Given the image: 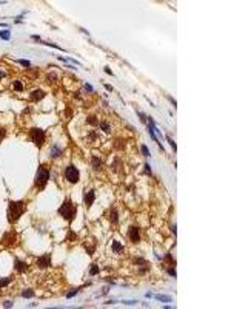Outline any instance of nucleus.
I'll list each match as a JSON object with an SVG mask.
<instances>
[{"label":"nucleus","instance_id":"37","mask_svg":"<svg viewBox=\"0 0 231 309\" xmlns=\"http://www.w3.org/2000/svg\"><path fill=\"white\" fill-rule=\"evenodd\" d=\"M46 79H48V82H50V81H51V82H54V81H56V79H57V76H56V74H52V73H51V74H48V77H46Z\"/></svg>","mask_w":231,"mask_h":309},{"label":"nucleus","instance_id":"43","mask_svg":"<svg viewBox=\"0 0 231 309\" xmlns=\"http://www.w3.org/2000/svg\"><path fill=\"white\" fill-rule=\"evenodd\" d=\"M168 99H169V101H171V102H173V107H177V105H176V101H174V99H173L171 96H168Z\"/></svg>","mask_w":231,"mask_h":309},{"label":"nucleus","instance_id":"44","mask_svg":"<svg viewBox=\"0 0 231 309\" xmlns=\"http://www.w3.org/2000/svg\"><path fill=\"white\" fill-rule=\"evenodd\" d=\"M31 37H32V39H34V40H37V42H40V37H39V36H36V34H34V36H31Z\"/></svg>","mask_w":231,"mask_h":309},{"label":"nucleus","instance_id":"15","mask_svg":"<svg viewBox=\"0 0 231 309\" xmlns=\"http://www.w3.org/2000/svg\"><path fill=\"white\" fill-rule=\"evenodd\" d=\"M111 250L114 254H122L123 252V244L120 241H117V240H114V241L111 243Z\"/></svg>","mask_w":231,"mask_h":309},{"label":"nucleus","instance_id":"14","mask_svg":"<svg viewBox=\"0 0 231 309\" xmlns=\"http://www.w3.org/2000/svg\"><path fill=\"white\" fill-rule=\"evenodd\" d=\"M62 147H59L57 144H54V145L51 147V150H50V158H52V159H56V158H59V156H62Z\"/></svg>","mask_w":231,"mask_h":309},{"label":"nucleus","instance_id":"41","mask_svg":"<svg viewBox=\"0 0 231 309\" xmlns=\"http://www.w3.org/2000/svg\"><path fill=\"white\" fill-rule=\"evenodd\" d=\"M114 303H116V300H113V298L108 300V301H105V304H114Z\"/></svg>","mask_w":231,"mask_h":309},{"label":"nucleus","instance_id":"32","mask_svg":"<svg viewBox=\"0 0 231 309\" xmlns=\"http://www.w3.org/2000/svg\"><path fill=\"white\" fill-rule=\"evenodd\" d=\"M137 114H139V117H140V122L146 124V114L143 113V111H140V110H137Z\"/></svg>","mask_w":231,"mask_h":309},{"label":"nucleus","instance_id":"17","mask_svg":"<svg viewBox=\"0 0 231 309\" xmlns=\"http://www.w3.org/2000/svg\"><path fill=\"white\" fill-rule=\"evenodd\" d=\"M14 280V277H3V278H0V288H6L11 281Z\"/></svg>","mask_w":231,"mask_h":309},{"label":"nucleus","instance_id":"38","mask_svg":"<svg viewBox=\"0 0 231 309\" xmlns=\"http://www.w3.org/2000/svg\"><path fill=\"white\" fill-rule=\"evenodd\" d=\"M143 167H145V173H148V175H151V166H150V164H148V162H146V164H145V166H143Z\"/></svg>","mask_w":231,"mask_h":309},{"label":"nucleus","instance_id":"3","mask_svg":"<svg viewBox=\"0 0 231 309\" xmlns=\"http://www.w3.org/2000/svg\"><path fill=\"white\" fill-rule=\"evenodd\" d=\"M50 176H51V170L48 169L46 166H40L37 169V173H36V179H34V184H36L37 189H45L46 182L50 181Z\"/></svg>","mask_w":231,"mask_h":309},{"label":"nucleus","instance_id":"39","mask_svg":"<svg viewBox=\"0 0 231 309\" xmlns=\"http://www.w3.org/2000/svg\"><path fill=\"white\" fill-rule=\"evenodd\" d=\"M105 88H107L108 91H113V90H114V88H113L111 85H109V83H105Z\"/></svg>","mask_w":231,"mask_h":309},{"label":"nucleus","instance_id":"26","mask_svg":"<svg viewBox=\"0 0 231 309\" xmlns=\"http://www.w3.org/2000/svg\"><path fill=\"white\" fill-rule=\"evenodd\" d=\"M43 45H46V47H51V48H54V49H60V51H65L62 47H59V45H56V43H52V42H42Z\"/></svg>","mask_w":231,"mask_h":309},{"label":"nucleus","instance_id":"11","mask_svg":"<svg viewBox=\"0 0 231 309\" xmlns=\"http://www.w3.org/2000/svg\"><path fill=\"white\" fill-rule=\"evenodd\" d=\"M45 96H46V93H45L43 90L37 88V90H32V91H31V94H29V99H31L32 102H39V101H42Z\"/></svg>","mask_w":231,"mask_h":309},{"label":"nucleus","instance_id":"30","mask_svg":"<svg viewBox=\"0 0 231 309\" xmlns=\"http://www.w3.org/2000/svg\"><path fill=\"white\" fill-rule=\"evenodd\" d=\"M17 62L20 63L22 67H26V68H29V67H31V62H29V60H25V59H19Z\"/></svg>","mask_w":231,"mask_h":309},{"label":"nucleus","instance_id":"25","mask_svg":"<svg viewBox=\"0 0 231 309\" xmlns=\"http://www.w3.org/2000/svg\"><path fill=\"white\" fill-rule=\"evenodd\" d=\"M79 291H80V288H75V289H71V291H69V292H68V294H66V295H65V297H66V298H68V300H69V298H73V297H74V295H77V294H79Z\"/></svg>","mask_w":231,"mask_h":309},{"label":"nucleus","instance_id":"1","mask_svg":"<svg viewBox=\"0 0 231 309\" xmlns=\"http://www.w3.org/2000/svg\"><path fill=\"white\" fill-rule=\"evenodd\" d=\"M57 213L60 216H62L65 221H68V223H73L74 218H75V213H77V206H75V203H73L71 201V198L68 196L65 198V201L62 203V206L59 207Z\"/></svg>","mask_w":231,"mask_h":309},{"label":"nucleus","instance_id":"35","mask_svg":"<svg viewBox=\"0 0 231 309\" xmlns=\"http://www.w3.org/2000/svg\"><path fill=\"white\" fill-rule=\"evenodd\" d=\"M83 88H85V91H88V93H93V91H94V88L89 85V83H85V85H83Z\"/></svg>","mask_w":231,"mask_h":309},{"label":"nucleus","instance_id":"7","mask_svg":"<svg viewBox=\"0 0 231 309\" xmlns=\"http://www.w3.org/2000/svg\"><path fill=\"white\" fill-rule=\"evenodd\" d=\"M16 240H17V234H16V232H13V230H9V232H6V234L2 236V244H3V246L11 247V246L16 244Z\"/></svg>","mask_w":231,"mask_h":309},{"label":"nucleus","instance_id":"45","mask_svg":"<svg viewBox=\"0 0 231 309\" xmlns=\"http://www.w3.org/2000/svg\"><path fill=\"white\" fill-rule=\"evenodd\" d=\"M171 230H173V234L176 235V224H173V226H171Z\"/></svg>","mask_w":231,"mask_h":309},{"label":"nucleus","instance_id":"8","mask_svg":"<svg viewBox=\"0 0 231 309\" xmlns=\"http://www.w3.org/2000/svg\"><path fill=\"white\" fill-rule=\"evenodd\" d=\"M36 263H37V266H39V269H48L51 266V254L40 255L36 260Z\"/></svg>","mask_w":231,"mask_h":309},{"label":"nucleus","instance_id":"40","mask_svg":"<svg viewBox=\"0 0 231 309\" xmlns=\"http://www.w3.org/2000/svg\"><path fill=\"white\" fill-rule=\"evenodd\" d=\"M105 73H107V74H111V76H113V71L109 70V67H105Z\"/></svg>","mask_w":231,"mask_h":309},{"label":"nucleus","instance_id":"16","mask_svg":"<svg viewBox=\"0 0 231 309\" xmlns=\"http://www.w3.org/2000/svg\"><path fill=\"white\" fill-rule=\"evenodd\" d=\"M156 300L159 301H163V303H169V301H173V297L169 295H162V294H157V295H153Z\"/></svg>","mask_w":231,"mask_h":309},{"label":"nucleus","instance_id":"24","mask_svg":"<svg viewBox=\"0 0 231 309\" xmlns=\"http://www.w3.org/2000/svg\"><path fill=\"white\" fill-rule=\"evenodd\" d=\"M77 238V235H75V232L73 230V229H69V230H68V235H66V241H73V240H75Z\"/></svg>","mask_w":231,"mask_h":309},{"label":"nucleus","instance_id":"19","mask_svg":"<svg viewBox=\"0 0 231 309\" xmlns=\"http://www.w3.org/2000/svg\"><path fill=\"white\" fill-rule=\"evenodd\" d=\"M86 124L96 127V125H99V119H97V116H88L86 117Z\"/></svg>","mask_w":231,"mask_h":309},{"label":"nucleus","instance_id":"20","mask_svg":"<svg viewBox=\"0 0 231 309\" xmlns=\"http://www.w3.org/2000/svg\"><path fill=\"white\" fill-rule=\"evenodd\" d=\"M99 125H100V128H102L105 133H111V125H109L108 122L102 121V122H99Z\"/></svg>","mask_w":231,"mask_h":309},{"label":"nucleus","instance_id":"22","mask_svg":"<svg viewBox=\"0 0 231 309\" xmlns=\"http://www.w3.org/2000/svg\"><path fill=\"white\" fill-rule=\"evenodd\" d=\"M100 272V268L97 264H91V268H89V275L91 277H94V275H97V274Z\"/></svg>","mask_w":231,"mask_h":309},{"label":"nucleus","instance_id":"29","mask_svg":"<svg viewBox=\"0 0 231 309\" xmlns=\"http://www.w3.org/2000/svg\"><path fill=\"white\" fill-rule=\"evenodd\" d=\"M166 272H168V275H171L173 278L177 277V272H176V269H174V266L173 268H166Z\"/></svg>","mask_w":231,"mask_h":309},{"label":"nucleus","instance_id":"10","mask_svg":"<svg viewBox=\"0 0 231 309\" xmlns=\"http://www.w3.org/2000/svg\"><path fill=\"white\" fill-rule=\"evenodd\" d=\"M28 263L26 261H22V260H19V258H16L14 260V269H16V272H19V274H23V272H26L28 270Z\"/></svg>","mask_w":231,"mask_h":309},{"label":"nucleus","instance_id":"34","mask_svg":"<svg viewBox=\"0 0 231 309\" xmlns=\"http://www.w3.org/2000/svg\"><path fill=\"white\" fill-rule=\"evenodd\" d=\"M5 136H6V130H5L3 127H0V142L5 139Z\"/></svg>","mask_w":231,"mask_h":309},{"label":"nucleus","instance_id":"5","mask_svg":"<svg viewBox=\"0 0 231 309\" xmlns=\"http://www.w3.org/2000/svg\"><path fill=\"white\" fill-rule=\"evenodd\" d=\"M65 179L71 184H77L79 179H80V172L79 169L74 166V164H69V166L65 169Z\"/></svg>","mask_w":231,"mask_h":309},{"label":"nucleus","instance_id":"21","mask_svg":"<svg viewBox=\"0 0 231 309\" xmlns=\"http://www.w3.org/2000/svg\"><path fill=\"white\" fill-rule=\"evenodd\" d=\"M34 295H36V292H34L32 289H25V291L22 292V297H23V298H32Z\"/></svg>","mask_w":231,"mask_h":309},{"label":"nucleus","instance_id":"12","mask_svg":"<svg viewBox=\"0 0 231 309\" xmlns=\"http://www.w3.org/2000/svg\"><path fill=\"white\" fill-rule=\"evenodd\" d=\"M91 166H93V169L96 170V172H99V170L103 169V162H102V159L99 158V156H96V155L91 156Z\"/></svg>","mask_w":231,"mask_h":309},{"label":"nucleus","instance_id":"13","mask_svg":"<svg viewBox=\"0 0 231 309\" xmlns=\"http://www.w3.org/2000/svg\"><path fill=\"white\" fill-rule=\"evenodd\" d=\"M108 220H109V223H111V224H117V223H119V212H117L116 207H111V209H109V212H108Z\"/></svg>","mask_w":231,"mask_h":309},{"label":"nucleus","instance_id":"9","mask_svg":"<svg viewBox=\"0 0 231 309\" xmlns=\"http://www.w3.org/2000/svg\"><path fill=\"white\" fill-rule=\"evenodd\" d=\"M94 200H96V190H88V192H85V196H83V203H85V206L86 207H91L93 206V203H94Z\"/></svg>","mask_w":231,"mask_h":309},{"label":"nucleus","instance_id":"4","mask_svg":"<svg viewBox=\"0 0 231 309\" xmlns=\"http://www.w3.org/2000/svg\"><path fill=\"white\" fill-rule=\"evenodd\" d=\"M29 139H31V142L34 144L36 147H43L45 144V139H46V135H45V130H42V128H37L34 127L29 130Z\"/></svg>","mask_w":231,"mask_h":309},{"label":"nucleus","instance_id":"6","mask_svg":"<svg viewBox=\"0 0 231 309\" xmlns=\"http://www.w3.org/2000/svg\"><path fill=\"white\" fill-rule=\"evenodd\" d=\"M128 238H130V241L132 244L140 243V229L137 226H130V229H128Z\"/></svg>","mask_w":231,"mask_h":309},{"label":"nucleus","instance_id":"23","mask_svg":"<svg viewBox=\"0 0 231 309\" xmlns=\"http://www.w3.org/2000/svg\"><path fill=\"white\" fill-rule=\"evenodd\" d=\"M13 88L16 91H23V83H22L20 81H14L13 82Z\"/></svg>","mask_w":231,"mask_h":309},{"label":"nucleus","instance_id":"33","mask_svg":"<svg viewBox=\"0 0 231 309\" xmlns=\"http://www.w3.org/2000/svg\"><path fill=\"white\" fill-rule=\"evenodd\" d=\"M140 151H142L143 156H151L150 155V150H148V147H146V145H140Z\"/></svg>","mask_w":231,"mask_h":309},{"label":"nucleus","instance_id":"31","mask_svg":"<svg viewBox=\"0 0 231 309\" xmlns=\"http://www.w3.org/2000/svg\"><path fill=\"white\" fill-rule=\"evenodd\" d=\"M122 303L126 304V306H134V304H137L139 301H137V300H123Z\"/></svg>","mask_w":231,"mask_h":309},{"label":"nucleus","instance_id":"42","mask_svg":"<svg viewBox=\"0 0 231 309\" xmlns=\"http://www.w3.org/2000/svg\"><path fill=\"white\" fill-rule=\"evenodd\" d=\"M5 76H6V73H5V71H3V70H0V79H3V77H5Z\"/></svg>","mask_w":231,"mask_h":309},{"label":"nucleus","instance_id":"18","mask_svg":"<svg viewBox=\"0 0 231 309\" xmlns=\"http://www.w3.org/2000/svg\"><path fill=\"white\" fill-rule=\"evenodd\" d=\"M0 39H3V40H9L11 39V31H9L8 28L0 31Z\"/></svg>","mask_w":231,"mask_h":309},{"label":"nucleus","instance_id":"27","mask_svg":"<svg viewBox=\"0 0 231 309\" xmlns=\"http://www.w3.org/2000/svg\"><path fill=\"white\" fill-rule=\"evenodd\" d=\"M165 138H166V141L169 142V145H171V148H173V150H174V151H177V145H176V142H174V141L171 139V136H169V135H166Z\"/></svg>","mask_w":231,"mask_h":309},{"label":"nucleus","instance_id":"36","mask_svg":"<svg viewBox=\"0 0 231 309\" xmlns=\"http://www.w3.org/2000/svg\"><path fill=\"white\" fill-rule=\"evenodd\" d=\"M13 306H14V303L11 300H6L5 303H3V308H13Z\"/></svg>","mask_w":231,"mask_h":309},{"label":"nucleus","instance_id":"2","mask_svg":"<svg viewBox=\"0 0 231 309\" xmlns=\"http://www.w3.org/2000/svg\"><path fill=\"white\" fill-rule=\"evenodd\" d=\"M26 210V206L23 201H9L8 204V210H6V215H8V223L14 224L20 220V216L23 215V212Z\"/></svg>","mask_w":231,"mask_h":309},{"label":"nucleus","instance_id":"28","mask_svg":"<svg viewBox=\"0 0 231 309\" xmlns=\"http://www.w3.org/2000/svg\"><path fill=\"white\" fill-rule=\"evenodd\" d=\"M163 260H165L166 263H169V264H173V266L176 264V260L171 257V254H165V258H163Z\"/></svg>","mask_w":231,"mask_h":309}]
</instances>
